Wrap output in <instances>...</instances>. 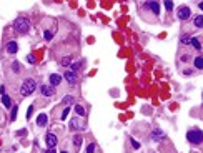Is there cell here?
Instances as JSON below:
<instances>
[{
    "label": "cell",
    "instance_id": "6da1fadb",
    "mask_svg": "<svg viewBox=\"0 0 203 153\" xmlns=\"http://www.w3.org/2000/svg\"><path fill=\"white\" fill-rule=\"evenodd\" d=\"M35 88H37V82H35L33 78H27V80L22 83V86H20V95L29 96L35 92Z\"/></svg>",
    "mask_w": 203,
    "mask_h": 153
},
{
    "label": "cell",
    "instance_id": "7a4b0ae2",
    "mask_svg": "<svg viewBox=\"0 0 203 153\" xmlns=\"http://www.w3.org/2000/svg\"><path fill=\"white\" fill-rule=\"evenodd\" d=\"M13 29L17 33H27L30 30V20L27 17H19L13 22Z\"/></svg>",
    "mask_w": 203,
    "mask_h": 153
},
{
    "label": "cell",
    "instance_id": "3957f363",
    "mask_svg": "<svg viewBox=\"0 0 203 153\" xmlns=\"http://www.w3.org/2000/svg\"><path fill=\"white\" fill-rule=\"evenodd\" d=\"M186 138H188V142L193 145H200L202 143V132L198 130V128H193V130H190L188 132V135H186Z\"/></svg>",
    "mask_w": 203,
    "mask_h": 153
},
{
    "label": "cell",
    "instance_id": "277c9868",
    "mask_svg": "<svg viewBox=\"0 0 203 153\" xmlns=\"http://www.w3.org/2000/svg\"><path fill=\"white\" fill-rule=\"evenodd\" d=\"M190 17H192V10L188 9L186 5H183V7H178V19L185 22V20H188Z\"/></svg>",
    "mask_w": 203,
    "mask_h": 153
},
{
    "label": "cell",
    "instance_id": "5b68a950",
    "mask_svg": "<svg viewBox=\"0 0 203 153\" xmlns=\"http://www.w3.org/2000/svg\"><path fill=\"white\" fill-rule=\"evenodd\" d=\"M68 126H70V130H72V132H77V130H85V125L82 123L78 118H72V120L68 122Z\"/></svg>",
    "mask_w": 203,
    "mask_h": 153
},
{
    "label": "cell",
    "instance_id": "8992f818",
    "mask_svg": "<svg viewBox=\"0 0 203 153\" xmlns=\"http://www.w3.org/2000/svg\"><path fill=\"white\" fill-rule=\"evenodd\" d=\"M40 93L43 96H53L55 95V88L50 85H42L40 86Z\"/></svg>",
    "mask_w": 203,
    "mask_h": 153
},
{
    "label": "cell",
    "instance_id": "52a82bcc",
    "mask_svg": "<svg viewBox=\"0 0 203 153\" xmlns=\"http://www.w3.org/2000/svg\"><path fill=\"white\" fill-rule=\"evenodd\" d=\"M152 140H153V142H162V140H165V133L160 128H153V132H152Z\"/></svg>",
    "mask_w": 203,
    "mask_h": 153
},
{
    "label": "cell",
    "instance_id": "ba28073f",
    "mask_svg": "<svg viewBox=\"0 0 203 153\" xmlns=\"http://www.w3.org/2000/svg\"><path fill=\"white\" fill-rule=\"evenodd\" d=\"M63 78H65V80H67L68 83H70V85H73V83H77V73H73V72H70V70H67V72H65V73H63Z\"/></svg>",
    "mask_w": 203,
    "mask_h": 153
},
{
    "label": "cell",
    "instance_id": "9c48e42d",
    "mask_svg": "<svg viewBox=\"0 0 203 153\" xmlns=\"http://www.w3.org/2000/svg\"><path fill=\"white\" fill-rule=\"evenodd\" d=\"M45 142H47V146H49V148H53V146L57 145V136L53 133L45 135Z\"/></svg>",
    "mask_w": 203,
    "mask_h": 153
},
{
    "label": "cell",
    "instance_id": "30bf717a",
    "mask_svg": "<svg viewBox=\"0 0 203 153\" xmlns=\"http://www.w3.org/2000/svg\"><path fill=\"white\" fill-rule=\"evenodd\" d=\"M17 50H19V43H17V42H13V40H10L9 43H7V52H9L10 55H15V53H17Z\"/></svg>",
    "mask_w": 203,
    "mask_h": 153
},
{
    "label": "cell",
    "instance_id": "8fae6325",
    "mask_svg": "<svg viewBox=\"0 0 203 153\" xmlns=\"http://www.w3.org/2000/svg\"><path fill=\"white\" fill-rule=\"evenodd\" d=\"M60 82H62V75H58V73H52L50 75V86H55L60 85Z\"/></svg>",
    "mask_w": 203,
    "mask_h": 153
},
{
    "label": "cell",
    "instance_id": "7c38bea8",
    "mask_svg": "<svg viewBox=\"0 0 203 153\" xmlns=\"http://www.w3.org/2000/svg\"><path fill=\"white\" fill-rule=\"evenodd\" d=\"M47 122H49V116L45 113H40L39 116H37V125H39V126H45Z\"/></svg>",
    "mask_w": 203,
    "mask_h": 153
},
{
    "label": "cell",
    "instance_id": "4fadbf2b",
    "mask_svg": "<svg viewBox=\"0 0 203 153\" xmlns=\"http://www.w3.org/2000/svg\"><path fill=\"white\" fill-rule=\"evenodd\" d=\"M146 3H148L150 10L153 12L155 15H158V13H160V3H158V2H146Z\"/></svg>",
    "mask_w": 203,
    "mask_h": 153
},
{
    "label": "cell",
    "instance_id": "5bb4252c",
    "mask_svg": "<svg viewBox=\"0 0 203 153\" xmlns=\"http://www.w3.org/2000/svg\"><path fill=\"white\" fill-rule=\"evenodd\" d=\"M2 103L5 105V108H10L12 106V100H10V96L5 93V95H2Z\"/></svg>",
    "mask_w": 203,
    "mask_h": 153
},
{
    "label": "cell",
    "instance_id": "9a60e30c",
    "mask_svg": "<svg viewBox=\"0 0 203 153\" xmlns=\"http://www.w3.org/2000/svg\"><path fill=\"white\" fill-rule=\"evenodd\" d=\"M190 45H193L196 50H202V43H200V38H196V37H192V42H190Z\"/></svg>",
    "mask_w": 203,
    "mask_h": 153
},
{
    "label": "cell",
    "instance_id": "2e32d148",
    "mask_svg": "<svg viewBox=\"0 0 203 153\" xmlns=\"http://www.w3.org/2000/svg\"><path fill=\"white\" fill-rule=\"evenodd\" d=\"M193 22H195V27H196V29H202V25H203V17H202V15H196Z\"/></svg>",
    "mask_w": 203,
    "mask_h": 153
},
{
    "label": "cell",
    "instance_id": "e0dca14e",
    "mask_svg": "<svg viewBox=\"0 0 203 153\" xmlns=\"http://www.w3.org/2000/svg\"><path fill=\"white\" fill-rule=\"evenodd\" d=\"M73 145H75V148L82 145V135H73Z\"/></svg>",
    "mask_w": 203,
    "mask_h": 153
},
{
    "label": "cell",
    "instance_id": "ac0fdd59",
    "mask_svg": "<svg viewBox=\"0 0 203 153\" xmlns=\"http://www.w3.org/2000/svg\"><path fill=\"white\" fill-rule=\"evenodd\" d=\"M73 110H75V113L80 115V116H83V115H85V108H83L82 105H75V108H73Z\"/></svg>",
    "mask_w": 203,
    "mask_h": 153
},
{
    "label": "cell",
    "instance_id": "d6986e66",
    "mask_svg": "<svg viewBox=\"0 0 203 153\" xmlns=\"http://www.w3.org/2000/svg\"><path fill=\"white\" fill-rule=\"evenodd\" d=\"M60 63H62L63 67H70V65H72V57H63Z\"/></svg>",
    "mask_w": 203,
    "mask_h": 153
},
{
    "label": "cell",
    "instance_id": "ffe728a7",
    "mask_svg": "<svg viewBox=\"0 0 203 153\" xmlns=\"http://www.w3.org/2000/svg\"><path fill=\"white\" fill-rule=\"evenodd\" d=\"M82 63H83V62H75V63H72V65H70V72H73V73H75L78 68L82 67Z\"/></svg>",
    "mask_w": 203,
    "mask_h": 153
},
{
    "label": "cell",
    "instance_id": "44dd1931",
    "mask_svg": "<svg viewBox=\"0 0 203 153\" xmlns=\"http://www.w3.org/2000/svg\"><path fill=\"white\" fill-rule=\"evenodd\" d=\"M180 42H182L183 45H190V42H192V37H188V35H182Z\"/></svg>",
    "mask_w": 203,
    "mask_h": 153
},
{
    "label": "cell",
    "instance_id": "7402d4cb",
    "mask_svg": "<svg viewBox=\"0 0 203 153\" xmlns=\"http://www.w3.org/2000/svg\"><path fill=\"white\" fill-rule=\"evenodd\" d=\"M73 102H75V96H72V95H67L63 98V103H65V105H70V103H73Z\"/></svg>",
    "mask_w": 203,
    "mask_h": 153
},
{
    "label": "cell",
    "instance_id": "603a6c76",
    "mask_svg": "<svg viewBox=\"0 0 203 153\" xmlns=\"http://www.w3.org/2000/svg\"><path fill=\"white\" fill-rule=\"evenodd\" d=\"M17 113H19V106H13V108H12V113H10V120H12V122L17 118Z\"/></svg>",
    "mask_w": 203,
    "mask_h": 153
},
{
    "label": "cell",
    "instance_id": "cb8c5ba5",
    "mask_svg": "<svg viewBox=\"0 0 203 153\" xmlns=\"http://www.w3.org/2000/svg\"><path fill=\"white\" fill-rule=\"evenodd\" d=\"M195 67L198 68V70H202V67H203V60H202V57H196V58H195Z\"/></svg>",
    "mask_w": 203,
    "mask_h": 153
},
{
    "label": "cell",
    "instance_id": "d4e9b609",
    "mask_svg": "<svg viewBox=\"0 0 203 153\" xmlns=\"http://www.w3.org/2000/svg\"><path fill=\"white\" fill-rule=\"evenodd\" d=\"M130 142H132V146H133L135 150H140V142H136L135 138H130Z\"/></svg>",
    "mask_w": 203,
    "mask_h": 153
},
{
    "label": "cell",
    "instance_id": "484cf974",
    "mask_svg": "<svg viewBox=\"0 0 203 153\" xmlns=\"http://www.w3.org/2000/svg\"><path fill=\"white\" fill-rule=\"evenodd\" d=\"M70 110H72V108H70V106H67V108H65V110L62 112V120H65V118L68 116V113H70Z\"/></svg>",
    "mask_w": 203,
    "mask_h": 153
},
{
    "label": "cell",
    "instance_id": "4316f807",
    "mask_svg": "<svg viewBox=\"0 0 203 153\" xmlns=\"http://www.w3.org/2000/svg\"><path fill=\"white\" fill-rule=\"evenodd\" d=\"M165 9L172 10V9H173V2H172V0H166V2H165Z\"/></svg>",
    "mask_w": 203,
    "mask_h": 153
},
{
    "label": "cell",
    "instance_id": "83f0119b",
    "mask_svg": "<svg viewBox=\"0 0 203 153\" xmlns=\"http://www.w3.org/2000/svg\"><path fill=\"white\" fill-rule=\"evenodd\" d=\"M43 37H45V40H50V38L53 37V32H52V30H47V32L43 33Z\"/></svg>",
    "mask_w": 203,
    "mask_h": 153
},
{
    "label": "cell",
    "instance_id": "f1b7e54d",
    "mask_svg": "<svg viewBox=\"0 0 203 153\" xmlns=\"http://www.w3.org/2000/svg\"><path fill=\"white\" fill-rule=\"evenodd\" d=\"M180 60H182V62H190V60H192V55L185 53V55H182V57H180Z\"/></svg>",
    "mask_w": 203,
    "mask_h": 153
},
{
    "label": "cell",
    "instance_id": "f546056e",
    "mask_svg": "<svg viewBox=\"0 0 203 153\" xmlns=\"http://www.w3.org/2000/svg\"><path fill=\"white\" fill-rule=\"evenodd\" d=\"M93 152H95V143H90L87 146V152L85 153H93Z\"/></svg>",
    "mask_w": 203,
    "mask_h": 153
},
{
    "label": "cell",
    "instance_id": "4dcf8cb0",
    "mask_svg": "<svg viewBox=\"0 0 203 153\" xmlns=\"http://www.w3.org/2000/svg\"><path fill=\"white\" fill-rule=\"evenodd\" d=\"M12 68H13V72H17V73H19V72H20V65H19V62H13V63H12Z\"/></svg>",
    "mask_w": 203,
    "mask_h": 153
},
{
    "label": "cell",
    "instance_id": "1f68e13d",
    "mask_svg": "<svg viewBox=\"0 0 203 153\" xmlns=\"http://www.w3.org/2000/svg\"><path fill=\"white\" fill-rule=\"evenodd\" d=\"M32 113H33V105L29 106V110H27V118H30V116H32Z\"/></svg>",
    "mask_w": 203,
    "mask_h": 153
},
{
    "label": "cell",
    "instance_id": "d6a6232c",
    "mask_svg": "<svg viewBox=\"0 0 203 153\" xmlns=\"http://www.w3.org/2000/svg\"><path fill=\"white\" fill-rule=\"evenodd\" d=\"M27 62H29V63H35V58H33V55H29V57H27Z\"/></svg>",
    "mask_w": 203,
    "mask_h": 153
},
{
    "label": "cell",
    "instance_id": "836d02e7",
    "mask_svg": "<svg viewBox=\"0 0 203 153\" xmlns=\"http://www.w3.org/2000/svg\"><path fill=\"white\" fill-rule=\"evenodd\" d=\"M23 135H27V130H20V132H17V136H23Z\"/></svg>",
    "mask_w": 203,
    "mask_h": 153
},
{
    "label": "cell",
    "instance_id": "e575fe53",
    "mask_svg": "<svg viewBox=\"0 0 203 153\" xmlns=\"http://www.w3.org/2000/svg\"><path fill=\"white\" fill-rule=\"evenodd\" d=\"M183 73H185V75H192V70H190V68H185Z\"/></svg>",
    "mask_w": 203,
    "mask_h": 153
},
{
    "label": "cell",
    "instance_id": "d590c367",
    "mask_svg": "<svg viewBox=\"0 0 203 153\" xmlns=\"http://www.w3.org/2000/svg\"><path fill=\"white\" fill-rule=\"evenodd\" d=\"M45 153H57L53 148H49V150H45Z\"/></svg>",
    "mask_w": 203,
    "mask_h": 153
},
{
    "label": "cell",
    "instance_id": "8d00e7d4",
    "mask_svg": "<svg viewBox=\"0 0 203 153\" xmlns=\"http://www.w3.org/2000/svg\"><path fill=\"white\" fill-rule=\"evenodd\" d=\"M62 153H67V152H62Z\"/></svg>",
    "mask_w": 203,
    "mask_h": 153
}]
</instances>
